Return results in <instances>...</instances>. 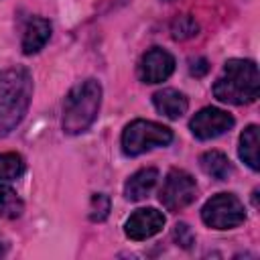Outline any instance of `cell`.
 I'll use <instances>...</instances> for the list:
<instances>
[{"label":"cell","instance_id":"cell-1","mask_svg":"<svg viewBox=\"0 0 260 260\" xmlns=\"http://www.w3.org/2000/svg\"><path fill=\"white\" fill-rule=\"evenodd\" d=\"M32 98V77L24 67L0 71V138L10 134L24 118Z\"/></svg>","mask_w":260,"mask_h":260},{"label":"cell","instance_id":"cell-2","mask_svg":"<svg viewBox=\"0 0 260 260\" xmlns=\"http://www.w3.org/2000/svg\"><path fill=\"white\" fill-rule=\"evenodd\" d=\"M260 93L258 65L250 59H230L213 83V95L223 104L244 106L256 102Z\"/></svg>","mask_w":260,"mask_h":260},{"label":"cell","instance_id":"cell-3","mask_svg":"<svg viewBox=\"0 0 260 260\" xmlns=\"http://www.w3.org/2000/svg\"><path fill=\"white\" fill-rule=\"evenodd\" d=\"M102 106V85L95 79H85L69 89L63 102V130L67 134L85 132L98 118Z\"/></svg>","mask_w":260,"mask_h":260},{"label":"cell","instance_id":"cell-4","mask_svg":"<svg viewBox=\"0 0 260 260\" xmlns=\"http://www.w3.org/2000/svg\"><path fill=\"white\" fill-rule=\"evenodd\" d=\"M171 140V128L150 120H134L122 132V150L126 156H138L154 146H167Z\"/></svg>","mask_w":260,"mask_h":260},{"label":"cell","instance_id":"cell-5","mask_svg":"<svg viewBox=\"0 0 260 260\" xmlns=\"http://www.w3.org/2000/svg\"><path fill=\"white\" fill-rule=\"evenodd\" d=\"M201 219L213 230H232L244 223L246 211L242 201L232 193H217L201 209Z\"/></svg>","mask_w":260,"mask_h":260},{"label":"cell","instance_id":"cell-6","mask_svg":"<svg viewBox=\"0 0 260 260\" xmlns=\"http://www.w3.org/2000/svg\"><path fill=\"white\" fill-rule=\"evenodd\" d=\"M158 199L167 211H181L197 199V183L187 171L173 169L158 191Z\"/></svg>","mask_w":260,"mask_h":260},{"label":"cell","instance_id":"cell-7","mask_svg":"<svg viewBox=\"0 0 260 260\" xmlns=\"http://www.w3.org/2000/svg\"><path fill=\"white\" fill-rule=\"evenodd\" d=\"M234 116L228 114L225 110H219V108H213V106H207L203 110H199L191 122H189V128L193 132L195 138L199 140H211V138H217L225 132H230L234 128Z\"/></svg>","mask_w":260,"mask_h":260},{"label":"cell","instance_id":"cell-8","mask_svg":"<svg viewBox=\"0 0 260 260\" xmlns=\"http://www.w3.org/2000/svg\"><path fill=\"white\" fill-rule=\"evenodd\" d=\"M173 71H175V57L160 47H152L140 57L138 77L144 83H160L169 79Z\"/></svg>","mask_w":260,"mask_h":260},{"label":"cell","instance_id":"cell-9","mask_svg":"<svg viewBox=\"0 0 260 260\" xmlns=\"http://www.w3.org/2000/svg\"><path fill=\"white\" fill-rule=\"evenodd\" d=\"M165 225V215L154 209V207H142V209H136L128 219H126V225H124V232L130 240L134 242H142V240H148L152 238L154 234H158Z\"/></svg>","mask_w":260,"mask_h":260},{"label":"cell","instance_id":"cell-10","mask_svg":"<svg viewBox=\"0 0 260 260\" xmlns=\"http://www.w3.org/2000/svg\"><path fill=\"white\" fill-rule=\"evenodd\" d=\"M51 37V22L47 18L41 16H32L26 26H24V35H22V53L24 55H35L39 53L47 41Z\"/></svg>","mask_w":260,"mask_h":260},{"label":"cell","instance_id":"cell-11","mask_svg":"<svg viewBox=\"0 0 260 260\" xmlns=\"http://www.w3.org/2000/svg\"><path fill=\"white\" fill-rule=\"evenodd\" d=\"M152 104L169 120H179L189 108V102H187L185 93H181L179 89H173V87H165V89L156 91L152 95Z\"/></svg>","mask_w":260,"mask_h":260},{"label":"cell","instance_id":"cell-12","mask_svg":"<svg viewBox=\"0 0 260 260\" xmlns=\"http://www.w3.org/2000/svg\"><path fill=\"white\" fill-rule=\"evenodd\" d=\"M156 179H158V171L154 167H146V169H140L136 171L124 185V197L128 201H140L144 199L152 187L156 185Z\"/></svg>","mask_w":260,"mask_h":260},{"label":"cell","instance_id":"cell-13","mask_svg":"<svg viewBox=\"0 0 260 260\" xmlns=\"http://www.w3.org/2000/svg\"><path fill=\"white\" fill-rule=\"evenodd\" d=\"M199 165H201L205 175H209L211 179H217V181H225L234 173V167H232L230 158L219 150L203 152L201 158H199Z\"/></svg>","mask_w":260,"mask_h":260},{"label":"cell","instance_id":"cell-14","mask_svg":"<svg viewBox=\"0 0 260 260\" xmlns=\"http://www.w3.org/2000/svg\"><path fill=\"white\" fill-rule=\"evenodd\" d=\"M258 126L256 124H250L242 134H240V158L252 169V171H258Z\"/></svg>","mask_w":260,"mask_h":260},{"label":"cell","instance_id":"cell-15","mask_svg":"<svg viewBox=\"0 0 260 260\" xmlns=\"http://www.w3.org/2000/svg\"><path fill=\"white\" fill-rule=\"evenodd\" d=\"M22 209L24 205L22 199L16 195V191L0 183V219H14L22 213Z\"/></svg>","mask_w":260,"mask_h":260},{"label":"cell","instance_id":"cell-16","mask_svg":"<svg viewBox=\"0 0 260 260\" xmlns=\"http://www.w3.org/2000/svg\"><path fill=\"white\" fill-rule=\"evenodd\" d=\"M24 173V160L16 152H0V181L18 179Z\"/></svg>","mask_w":260,"mask_h":260},{"label":"cell","instance_id":"cell-17","mask_svg":"<svg viewBox=\"0 0 260 260\" xmlns=\"http://www.w3.org/2000/svg\"><path fill=\"white\" fill-rule=\"evenodd\" d=\"M197 30H199V24H197V20H195L193 16H189V14H181V16H177V18L171 22V37H173L175 41L191 39V37L197 35Z\"/></svg>","mask_w":260,"mask_h":260},{"label":"cell","instance_id":"cell-18","mask_svg":"<svg viewBox=\"0 0 260 260\" xmlns=\"http://www.w3.org/2000/svg\"><path fill=\"white\" fill-rule=\"evenodd\" d=\"M110 197L104 195V193H95L91 197V203H89V219L91 221H104L110 213Z\"/></svg>","mask_w":260,"mask_h":260},{"label":"cell","instance_id":"cell-19","mask_svg":"<svg viewBox=\"0 0 260 260\" xmlns=\"http://www.w3.org/2000/svg\"><path fill=\"white\" fill-rule=\"evenodd\" d=\"M173 240L181 246V248H185V250H189L193 244H195V234L191 232V228L187 225V223H177L175 228H173Z\"/></svg>","mask_w":260,"mask_h":260},{"label":"cell","instance_id":"cell-20","mask_svg":"<svg viewBox=\"0 0 260 260\" xmlns=\"http://www.w3.org/2000/svg\"><path fill=\"white\" fill-rule=\"evenodd\" d=\"M189 71H191V75H195V77H203V75L209 71V61L203 59V57H195V59L189 61Z\"/></svg>","mask_w":260,"mask_h":260},{"label":"cell","instance_id":"cell-21","mask_svg":"<svg viewBox=\"0 0 260 260\" xmlns=\"http://www.w3.org/2000/svg\"><path fill=\"white\" fill-rule=\"evenodd\" d=\"M4 254H6V248H4L2 244H0V256H4Z\"/></svg>","mask_w":260,"mask_h":260}]
</instances>
